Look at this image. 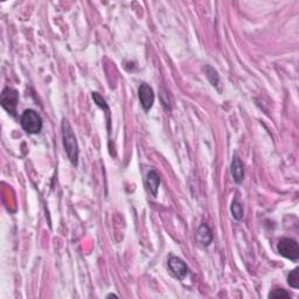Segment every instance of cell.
<instances>
[{"instance_id":"cell-1","label":"cell","mask_w":299,"mask_h":299,"mask_svg":"<svg viewBox=\"0 0 299 299\" xmlns=\"http://www.w3.org/2000/svg\"><path fill=\"white\" fill-rule=\"evenodd\" d=\"M62 141H63V148H65L66 153L69 161L72 162V165L77 166L78 165V144L76 136L73 131L72 125L69 124L67 119H63L62 121Z\"/></svg>"},{"instance_id":"cell-2","label":"cell","mask_w":299,"mask_h":299,"mask_svg":"<svg viewBox=\"0 0 299 299\" xmlns=\"http://www.w3.org/2000/svg\"><path fill=\"white\" fill-rule=\"evenodd\" d=\"M20 124L22 129L29 135H38L42 130V118L38 112L33 109H27L22 112L21 117H20Z\"/></svg>"},{"instance_id":"cell-3","label":"cell","mask_w":299,"mask_h":299,"mask_svg":"<svg viewBox=\"0 0 299 299\" xmlns=\"http://www.w3.org/2000/svg\"><path fill=\"white\" fill-rule=\"evenodd\" d=\"M278 254L291 261H298L299 258V245L297 241L290 237H283L277 243Z\"/></svg>"},{"instance_id":"cell-4","label":"cell","mask_w":299,"mask_h":299,"mask_svg":"<svg viewBox=\"0 0 299 299\" xmlns=\"http://www.w3.org/2000/svg\"><path fill=\"white\" fill-rule=\"evenodd\" d=\"M1 106L8 112L11 116H15L16 106L19 103V92L15 89L5 88L1 92V98H0Z\"/></svg>"},{"instance_id":"cell-5","label":"cell","mask_w":299,"mask_h":299,"mask_svg":"<svg viewBox=\"0 0 299 299\" xmlns=\"http://www.w3.org/2000/svg\"><path fill=\"white\" fill-rule=\"evenodd\" d=\"M138 97H139V102H141L142 108L144 109L145 111L151 110V108L153 106L155 97H154L153 89L150 87V84L144 82L139 85Z\"/></svg>"},{"instance_id":"cell-6","label":"cell","mask_w":299,"mask_h":299,"mask_svg":"<svg viewBox=\"0 0 299 299\" xmlns=\"http://www.w3.org/2000/svg\"><path fill=\"white\" fill-rule=\"evenodd\" d=\"M167 264L169 270H171L174 277H177L178 280L184 281L189 275V269L187 267V264H186L181 258L177 257V256H171V257L168 258Z\"/></svg>"},{"instance_id":"cell-7","label":"cell","mask_w":299,"mask_h":299,"mask_svg":"<svg viewBox=\"0 0 299 299\" xmlns=\"http://www.w3.org/2000/svg\"><path fill=\"white\" fill-rule=\"evenodd\" d=\"M230 173L235 184L240 185L244 179V166L243 162L240 159L238 155H234L232 157V161L230 164Z\"/></svg>"},{"instance_id":"cell-8","label":"cell","mask_w":299,"mask_h":299,"mask_svg":"<svg viewBox=\"0 0 299 299\" xmlns=\"http://www.w3.org/2000/svg\"><path fill=\"white\" fill-rule=\"evenodd\" d=\"M145 186L150 193L153 195V197H157L159 186H160V177H159L158 172L155 169H150L148 172L145 178Z\"/></svg>"},{"instance_id":"cell-9","label":"cell","mask_w":299,"mask_h":299,"mask_svg":"<svg viewBox=\"0 0 299 299\" xmlns=\"http://www.w3.org/2000/svg\"><path fill=\"white\" fill-rule=\"evenodd\" d=\"M195 238H197V242L201 247H209L213 241V232L211 228L206 224H201L199 225L197 234H195Z\"/></svg>"},{"instance_id":"cell-10","label":"cell","mask_w":299,"mask_h":299,"mask_svg":"<svg viewBox=\"0 0 299 299\" xmlns=\"http://www.w3.org/2000/svg\"><path fill=\"white\" fill-rule=\"evenodd\" d=\"M91 96H92V99H94V102L96 103V104H97L99 108H102L103 110L105 111V114H106V119H108V132H109V135H110V132H111V119H110V108H109V105H108V103L105 102V99L102 97L101 95L98 94V92H94L92 91L91 92Z\"/></svg>"},{"instance_id":"cell-11","label":"cell","mask_w":299,"mask_h":299,"mask_svg":"<svg viewBox=\"0 0 299 299\" xmlns=\"http://www.w3.org/2000/svg\"><path fill=\"white\" fill-rule=\"evenodd\" d=\"M204 71H205L206 77L208 78V81L211 82V84L213 85V87H214L215 89H218L219 91H221V81H220V76H219L218 72L209 65L205 66Z\"/></svg>"},{"instance_id":"cell-12","label":"cell","mask_w":299,"mask_h":299,"mask_svg":"<svg viewBox=\"0 0 299 299\" xmlns=\"http://www.w3.org/2000/svg\"><path fill=\"white\" fill-rule=\"evenodd\" d=\"M230 213L232 215V218L235 219L236 221H241L244 217V211H243V206L238 200L235 199L234 201L231 202L230 206Z\"/></svg>"},{"instance_id":"cell-13","label":"cell","mask_w":299,"mask_h":299,"mask_svg":"<svg viewBox=\"0 0 299 299\" xmlns=\"http://www.w3.org/2000/svg\"><path fill=\"white\" fill-rule=\"evenodd\" d=\"M288 284L294 289H299V269L296 268L288 275Z\"/></svg>"},{"instance_id":"cell-14","label":"cell","mask_w":299,"mask_h":299,"mask_svg":"<svg viewBox=\"0 0 299 299\" xmlns=\"http://www.w3.org/2000/svg\"><path fill=\"white\" fill-rule=\"evenodd\" d=\"M269 298H276V299H280V298H290L291 296L289 292H287L284 290V289H274V290L270 291V294L268 296Z\"/></svg>"},{"instance_id":"cell-15","label":"cell","mask_w":299,"mask_h":299,"mask_svg":"<svg viewBox=\"0 0 299 299\" xmlns=\"http://www.w3.org/2000/svg\"><path fill=\"white\" fill-rule=\"evenodd\" d=\"M161 103H162V105H164V108L166 109V110H172L171 99H169V96L165 90H161Z\"/></svg>"},{"instance_id":"cell-16","label":"cell","mask_w":299,"mask_h":299,"mask_svg":"<svg viewBox=\"0 0 299 299\" xmlns=\"http://www.w3.org/2000/svg\"><path fill=\"white\" fill-rule=\"evenodd\" d=\"M110 297H115V298H117L118 296H117V295H115V294H110V295H108V296H106V298H110Z\"/></svg>"}]
</instances>
